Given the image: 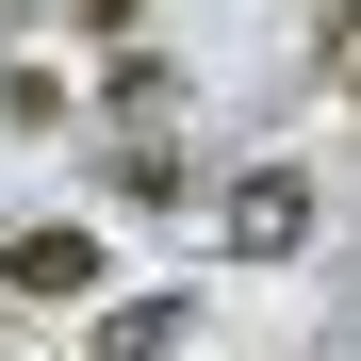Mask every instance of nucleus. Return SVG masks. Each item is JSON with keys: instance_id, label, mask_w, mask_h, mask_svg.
<instances>
[{"instance_id": "nucleus-2", "label": "nucleus", "mask_w": 361, "mask_h": 361, "mask_svg": "<svg viewBox=\"0 0 361 361\" xmlns=\"http://www.w3.org/2000/svg\"><path fill=\"white\" fill-rule=\"evenodd\" d=\"M0 279L66 312V295H99V230H17V263H0Z\"/></svg>"}, {"instance_id": "nucleus-4", "label": "nucleus", "mask_w": 361, "mask_h": 361, "mask_svg": "<svg viewBox=\"0 0 361 361\" xmlns=\"http://www.w3.org/2000/svg\"><path fill=\"white\" fill-rule=\"evenodd\" d=\"M82 17H99V33H132V17H148V0H82Z\"/></svg>"}, {"instance_id": "nucleus-1", "label": "nucleus", "mask_w": 361, "mask_h": 361, "mask_svg": "<svg viewBox=\"0 0 361 361\" xmlns=\"http://www.w3.org/2000/svg\"><path fill=\"white\" fill-rule=\"evenodd\" d=\"M230 247H247V263H295V247H312V180H295V164H247V180H230Z\"/></svg>"}, {"instance_id": "nucleus-3", "label": "nucleus", "mask_w": 361, "mask_h": 361, "mask_svg": "<svg viewBox=\"0 0 361 361\" xmlns=\"http://www.w3.org/2000/svg\"><path fill=\"white\" fill-rule=\"evenodd\" d=\"M164 345H180V295H148V312H115V329H99V361H164Z\"/></svg>"}]
</instances>
